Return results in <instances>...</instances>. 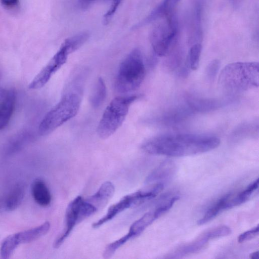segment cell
<instances>
[{
	"mask_svg": "<svg viewBox=\"0 0 259 259\" xmlns=\"http://www.w3.org/2000/svg\"><path fill=\"white\" fill-rule=\"evenodd\" d=\"M106 87L102 78L99 77L91 95V103L95 108L98 107L104 102L106 97Z\"/></svg>",
	"mask_w": 259,
	"mask_h": 259,
	"instance_id": "20",
	"label": "cell"
},
{
	"mask_svg": "<svg viewBox=\"0 0 259 259\" xmlns=\"http://www.w3.org/2000/svg\"><path fill=\"white\" fill-rule=\"evenodd\" d=\"M258 233L259 226L257 225L256 227L241 234L238 237V241L239 243H242L248 241L257 236Z\"/></svg>",
	"mask_w": 259,
	"mask_h": 259,
	"instance_id": "26",
	"label": "cell"
},
{
	"mask_svg": "<svg viewBox=\"0 0 259 259\" xmlns=\"http://www.w3.org/2000/svg\"><path fill=\"white\" fill-rule=\"evenodd\" d=\"M221 63L218 60H214L207 66L206 75L209 80H213L217 75L220 69Z\"/></svg>",
	"mask_w": 259,
	"mask_h": 259,
	"instance_id": "25",
	"label": "cell"
},
{
	"mask_svg": "<svg viewBox=\"0 0 259 259\" xmlns=\"http://www.w3.org/2000/svg\"><path fill=\"white\" fill-rule=\"evenodd\" d=\"M0 2L5 7H11L16 6L19 3V0H0Z\"/></svg>",
	"mask_w": 259,
	"mask_h": 259,
	"instance_id": "27",
	"label": "cell"
},
{
	"mask_svg": "<svg viewBox=\"0 0 259 259\" xmlns=\"http://www.w3.org/2000/svg\"><path fill=\"white\" fill-rule=\"evenodd\" d=\"M214 239L211 229H210L202 233L193 242L181 247L179 251L184 254L197 252L205 246L209 241Z\"/></svg>",
	"mask_w": 259,
	"mask_h": 259,
	"instance_id": "18",
	"label": "cell"
},
{
	"mask_svg": "<svg viewBox=\"0 0 259 259\" xmlns=\"http://www.w3.org/2000/svg\"><path fill=\"white\" fill-rule=\"evenodd\" d=\"M180 1L163 0L143 21L135 26V28L139 27L156 19L173 15Z\"/></svg>",
	"mask_w": 259,
	"mask_h": 259,
	"instance_id": "10",
	"label": "cell"
},
{
	"mask_svg": "<svg viewBox=\"0 0 259 259\" xmlns=\"http://www.w3.org/2000/svg\"><path fill=\"white\" fill-rule=\"evenodd\" d=\"M258 179L250 183L242 191L233 196V202L235 206L240 205L247 201L253 192L258 187Z\"/></svg>",
	"mask_w": 259,
	"mask_h": 259,
	"instance_id": "22",
	"label": "cell"
},
{
	"mask_svg": "<svg viewBox=\"0 0 259 259\" xmlns=\"http://www.w3.org/2000/svg\"><path fill=\"white\" fill-rule=\"evenodd\" d=\"M24 196V188L21 184L16 185L4 198L0 200V211L16 209L22 203Z\"/></svg>",
	"mask_w": 259,
	"mask_h": 259,
	"instance_id": "11",
	"label": "cell"
},
{
	"mask_svg": "<svg viewBox=\"0 0 259 259\" xmlns=\"http://www.w3.org/2000/svg\"><path fill=\"white\" fill-rule=\"evenodd\" d=\"M148 197L146 193L142 189L122 198L119 201L111 205L108 209L105 215L100 220L94 222L92 226L97 228L109 221L117 214L125 209L133 206H137L147 201Z\"/></svg>",
	"mask_w": 259,
	"mask_h": 259,
	"instance_id": "9",
	"label": "cell"
},
{
	"mask_svg": "<svg viewBox=\"0 0 259 259\" xmlns=\"http://www.w3.org/2000/svg\"><path fill=\"white\" fill-rule=\"evenodd\" d=\"M163 18L153 29L150 36L154 52L161 57L168 52L178 31L177 22L174 14Z\"/></svg>",
	"mask_w": 259,
	"mask_h": 259,
	"instance_id": "7",
	"label": "cell"
},
{
	"mask_svg": "<svg viewBox=\"0 0 259 259\" xmlns=\"http://www.w3.org/2000/svg\"><path fill=\"white\" fill-rule=\"evenodd\" d=\"M31 191L34 200L39 205L46 207L50 204L51 193L43 180L40 179L34 180L31 184Z\"/></svg>",
	"mask_w": 259,
	"mask_h": 259,
	"instance_id": "15",
	"label": "cell"
},
{
	"mask_svg": "<svg viewBox=\"0 0 259 259\" xmlns=\"http://www.w3.org/2000/svg\"><path fill=\"white\" fill-rule=\"evenodd\" d=\"M143 56L139 49L132 50L121 62L115 80V90L122 94L138 89L145 76Z\"/></svg>",
	"mask_w": 259,
	"mask_h": 259,
	"instance_id": "3",
	"label": "cell"
},
{
	"mask_svg": "<svg viewBox=\"0 0 259 259\" xmlns=\"http://www.w3.org/2000/svg\"><path fill=\"white\" fill-rule=\"evenodd\" d=\"M89 37L90 33L87 31H84L66 39L63 44L71 54L80 48L88 40Z\"/></svg>",
	"mask_w": 259,
	"mask_h": 259,
	"instance_id": "21",
	"label": "cell"
},
{
	"mask_svg": "<svg viewBox=\"0 0 259 259\" xmlns=\"http://www.w3.org/2000/svg\"><path fill=\"white\" fill-rule=\"evenodd\" d=\"M220 142V139L214 136L171 134L151 138L142 145L141 148L150 154L183 157L208 152L217 148Z\"/></svg>",
	"mask_w": 259,
	"mask_h": 259,
	"instance_id": "1",
	"label": "cell"
},
{
	"mask_svg": "<svg viewBox=\"0 0 259 259\" xmlns=\"http://www.w3.org/2000/svg\"><path fill=\"white\" fill-rule=\"evenodd\" d=\"M97 209L90 203L78 196L68 205L63 231L54 242L53 246L59 248L69 235L74 227L85 219L94 214Z\"/></svg>",
	"mask_w": 259,
	"mask_h": 259,
	"instance_id": "6",
	"label": "cell"
},
{
	"mask_svg": "<svg viewBox=\"0 0 259 259\" xmlns=\"http://www.w3.org/2000/svg\"><path fill=\"white\" fill-rule=\"evenodd\" d=\"M50 228V223L45 222L37 227L16 233L18 241L20 245L31 243L46 235Z\"/></svg>",
	"mask_w": 259,
	"mask_h": 259,
	"instance_id": "16",
	"label": "cell"
},
{
	"mask_svg": "<svg viewBox=\"0 0 259 259\" xmlns=\"http://www.w3.org/2000/svg\"><path fill=\"white\" fill-rule=\"evenodd\" d=\"M16 234H13L6 237L1 243L0 255L1 258L8 259L19 245Z\"/></svg>",
	"mask_w": 259,
	"mask_h": 259,
	"instance_id": "19",
	"label": "cell"
},
{
	"mask_svg": "<svg viewBox=\"0 0 259 259\" xmlns=\"http://www.w3.org/2000/svg\"><path fill=\"white\" fill-rule=\"evenodd\" d=\"M139 95L118 96L106 107L99 122L97 132L99 137L105 139L112 135L122 125L131 105Z\"/></svg>",
	"mask_w": 259,
	"mask_h": 259,
	"instance_id": "5",
	"label": "cell"
},
{
	"mask_svg": "<svg viewBox=\"0 0 259 259\" xmlns=\"http://www.w3.org/2000/svg\"><path fill=\"white\" fill-rule=\"evenodd\" d=\"M201 51L202 46L199 42L194 44L190 48L187 57V62L192 70H195L198 68Z\"/></svg>",
	"mask_w": 259,
	"mask_h": 259,
	"instance_id": "23",
	"label": "cell"
},
{
	"mask_svg": "<svg viewBox=\"0 0 259 259\" xmlns=\"http://www.w3.org/2000/svg\"><path fill=\"white\" fill-rule=\"evenodd\" d=\"M220 87L228 93H238L257 88L259 84L258 62H235L226 66L219 78Z\"/></svg>",
	"mask_w": 259,
	"mask_h": 259,
	"instance_id": "2",
	"label": "cell"
},
{
	"mask_svg": "<svg viewBox=\"0 0 259 259\" xmlns=\"http://www.w3.org/2000/svg\"><path fill=\"white\" fill-rule=\"evenodd\" d=\"M133 238L132 235L128 232L126 235L118 240L109 244L104 251L103 257L105 258H110L117 249L125 244L130 239Z\"/></svg>",
	"mask_w": 259,
	"mask_h": 259,
	"instance_id": "24",
	"label": "cell"
},
{
	"mask_svg": "<svg viewBox=\"0 0 259 259\" xmlns=\"http://www.w3.org/2000/svg\"><path fill=\"white\" fill-rule=\"evenodd\" d=\"M94 0H80L81 6L82 8H86Z\"/></svg>",
	"mask_w": 259,
	"mask_h": 259,
	"instance_id": "28",
	"label": "cell"
},
{
	"mask_svg": "<svg viewBox=\"0 0 259 259\" xmlns=\"http://www.w3.org/2000/svg\"><path fill=\"white\" fill-rule=\"evenodd\" d=\"M249 257L250 258H252V259H258L259 258L258 251H257L253 252L251 253L249 255Z\"/></svg>",
	"mask_w": 259,
	"mask_h": 259,
	"instance_id": "29",
	"label": "cell"
},
{
	"mask_svg": "<svg viewBox=\"0 0 259 259\" xmlns=\"http://www.w3.org/2000/svg\"><path fill=\"white\" fill-rule=\"evenodd\" d=\"M80 103L79 94L72 91L66 93L42 118L38 127L39 134L48 135L74 117L79 110Z\"/></svg>",
	"mask_w": 259,
	"mask_h": 259,
	"instance_id": "4",
	"label": "cell"
},
{
	"mask_svg": "<svg viewBox=\"0 0 259 259\" xmlns=\"http://www.w3.org/2000/svg\"><path fill=\"white\" fill-rule=\"evenodd\" d=\"M176 170L174 163L170 160H165L161 163L147 178L146 183L164 180L171 177Z\"/></svg>",
	"mask_w": 259,
	"mask_h": 259,
	"instance_id": "17",
	"label": "cell"
},
{
	"mask_svg": "<svg viewBox=\"0 0 259 259\" xmlns=\"http://www.w3.org/2000/svg\"><path fill=\"white\" fill-rule=\"evenodd\" d=\"M115 191L113 184L109 181L103 183L99 190L93 195L85 199L94 205L97 210L104 207L112 197Z\"/></svg>",
	"mask_w": 259,
	"mask_h": 259,
	"instance_id": "13",
	"label": "cell"
},
{
	"mask_svg": "<svg viewBox=\"0 0 259 259\" xmlns=\"http://www.w3.org/2000/svg\"><path fill=\"white\" fill-rule=\"evenodd\" d=\"M232 196L233 194H227L218 200L197 222L198 225H204L213 219L224 210L233 207Z\"/></svg>",
	"mask_w": 259,
	"mask_h": 259,
	"instance_id": "12",
	"label": "cell"
},
{
	"mask_svg": "<svg viewBox=\"0 0 259 259\" xmlns=\"http://www.w3.org/2000/svg\"><path fill=\"white\" fill-rule=\"evenodd\" d=\"M0 212H1V211H0Z\"/></svg>",
	"mask_w": 259,
	"mask_h": 259,
	"instance_id": "31",
	"label": "cell"
},
{
	"mask_svg": "<svg viewBox=\"0 0 259 259\" xmlns=\"http://www.w3.org/2000/svg\"><path fill=\"white\" fill-rule=\"evenodd\" d=\"M16 101V95L13 90H8L0 103V131L9 123L12 116Z\"/></svg>",
	"mask_w": 259,
	"mask_h": 259,
	"instance_id": "14",
	"label": "cell"
},
{
	"mask_svg": "<svg viewBox=\"0 0 259 259\" xmlns=\"http://www.w3.org/2000/svg\"><path fill=\"white\" fill-rule=\"evenodd\" d=\"M69 54L67 48L62 43L57 52L31 81L29 88L38 90L45 86L54 74L66 63Z\"/></svg>",
	"mask_w": 259,
	"mask_h": 259,
	"instance_id": "8",
	"label": "cell"
},
{
	"mask_svg": "<svg viewBox=\"0 0 259 259\" xmlns=\"http://www.w3.org/2000/svg\"><path fill=\"white\" fill-rule=\"evenodd\" d=\"M7 90L0 89V103L2 102V101L4 98V97L7 93Z\"/></svg>",
	"mask_w": 259,
	"mask_h": 259,
	"instance_id": "30",
	"label": "cell"
}]
</instances>
